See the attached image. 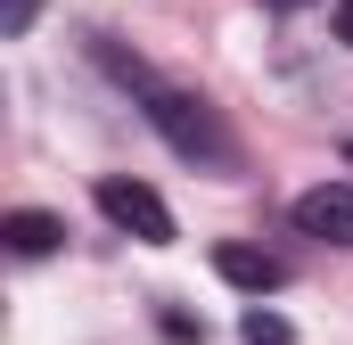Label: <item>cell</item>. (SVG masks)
<instances>
[{"instance_id":"1","label":"cell","mask_w":353,"mask_h":345,"mask_svg":"<svg viewBox=\"0 0 353 345\" xmlns=\"http://www.w3.org/2000/svg\"><path fill=\"white\" fill-rule=\"evenodd\" d=\"M148 124L173 140V157H189V165H230V157H239V148H230V132H222V115H214L197 90L148 83Z\"/></svg>"},{"instance_id":"2","label":"cell","mask_w":353,"mask_h":345,"mask_svg":"<svg viewBox=\"0 0 353 345\" xmlns=\"http://www.w3.org/2000/svg\"><path fill=\"white\" fill-rule=\"evenodd\" d=\"M99 214L123 230V239H140V247H173V206L148 189V181H132V172H99Z\"/></svg>"},{"instance_id":"3","label":"cell","mask_w":353,"mask_h":345,"mask_svg":"<svg viewBox=\"0 0 353 345\" xmlns=\"http://www.w3.org/2000/svg\"><path fill=\"white\" fill-rule=\"evenodd\" d=\"M296 230L321 239V247H353V189L345 181H312L296 197Z\"/></svg>"},{"instance_id":"4","label":"cell","mask_w":353,"mask_h":345,"mask_svg":"<svg viewBox=\"0 0 353 345\" xmlns=\"http://www.w3.org/2000/svg\"><path fill=\"white\" fill-rule=\"evenodd\" d=\"M214 271H222L239 296H271V288H288V263L263 255V247H239V239H222V247H214Z\"/></svg>"},{"instance_id":"5","label":"cell","mask_w":353,"mask_h":345,"mask_svg":"<svg viewBox=\"0 0 353 345\" xmlns=\"http://www.w3.org/2000/svg\"><path fill=\"white\" fill-rule=\"evenodd\" d=\"M0 239H8V255H58V239H66V222L58 214H41V206H17L8 222H0Z\"/></svg>"},{"instance_id":"6","label":"cell","mask_w":353,"mask_h":345,"mask_svg":"<svg viewBox=\"0 0 353 345\" xmlns=\"http://www.w3.org/2000/svg\"><path fill=\"white\" fill-rule=\"evenodd\" d=\"M239 337H247V345H296V329H288V321H279V313H271L263 296H255V304H247V313H239Z\"/></svg>"},{"instance_id":"7","label":"cell","mask_w":353,"mask_h":345,"mask_svg":"<svg viewBox=\"0 0 353 345\" xmlns=\"http://www.w3.org/2000/svg\"><path fill=\"white\" fill-rule=\"evenodd\" d=\"M33 8H41V0H0V33H25V25H33Z\"/></svg>"},{"instance_id":"8","label":"cell","mask_w":353,"mask_h":345,"mask_svg":"<svg viewBox=\"0 0 353 345\" xmlns=\"http://www.w3.org/2000/svg\"><path fill=\"white\" fill-rule=\"evenodd\" d=\"M337 41L353 50V0H337Z\"/></svg>"}]
</instances>
